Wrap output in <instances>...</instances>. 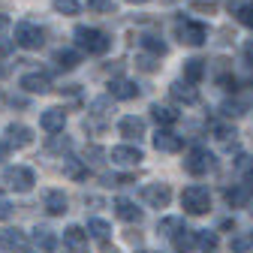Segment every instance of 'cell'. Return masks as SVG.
<instances>
[{"mask_svg":"<svg viewBox=\"0 0 253 253\" xmlns=\"http://www.w3.org/2000/svg\"><path fill=\"white\" fill-rule=\"evenodd\" d=\"M181 208L187 214H193V217H202L211 211V193H208V187L202 184H190L184 193H181Z\"/></svg>","mask_w":253,"mask_h":253,"instance_id":"1","label":"cell"},{"mask_svg":"<svg viewBox=\"0 0 253 253\" xmlns=\"http://www.w3.org/2000/svg\"><path fill=\"white\" fill-rule=\"evenodd\" d=\"M76 42L87 54H106L112 48L109 34H103V30H97V27H76Z\"/></svg>","mask_w":253,"mask_h":253,"instance_id":"2","label":"cell"},{"mask_svg":"<svg viewBox=\"0 0 253 253\" xmlns=\"http://www.w3.org/2000/svg\"><path fill=\"white\" fill-rule=\"evenodd\" d=\"M3 184L9 190H15V193H30L34 184H37V175L27 166H6L3 169Z\"/></svg>","mask_w":253,"mask_h":253,"instance_id":"3","label":"cell"},{"mask_svg":"<svg viewBox=\"0 0 253 253\" xmlns=\"http://www.w3.org/2000/svg\"><path fill=\"white\" fill-rule=\"evenodd\" d=\"M15 45L27 48V51H37L45 45V30L37 27V24H30V21H18L15 24Z\"/></svg>","mask_w":253,"mask_h":253,"instance_id":"4","label":"cell"},{"mask_svg":"<svg viewBox=\"0 0 253 253\" xmlns=\"http://www.w3.org/2000/svg\"><path fill=\"white\" fill-rule=\"evenodd\" d=\"M184 169L190 172V175H208L211 169H214V154L208 151V148H193L187 157H184Z\"/></svg>","mask_w":253,"mask_h":253,"instance_id":"5","label":"cell"},{"mask_svg":"<svg viewBox=\"0 0 253 253\" xmlns=\"http://www.w3.org/2000/svg\"><path fill=\"white\" fill-rule=\"evenodd\" d=\"M175 34H178V40H181L184 45H202V42L208 40V30H205V24H199V21H178V24H175Z\"/></svg>","mask_w":253,"mask_h":253,"instance_id":"6","label":"cell"},{"mask_svg":"<svg viewBox=\"0 0 253 253\" xmlns=\"http://www.w3.org/2000/svg\"><path fill=\"white\" fill-rule=\"evenodd\" d=\"M109 160L118 163V166H139V163L145 160V154H142L136 145H118V148L109 151Z\"/></svg>","mask_w":253,"mask_h":253,"instance_id":"7","label":"cell"},{"mask_svg":"<svg viewBox=\"0 0 253 253\" xmlns=\"http://www.w3.org/2000/svg\"><path fill=\"white\" fill-rule=\"evenodd\" d=\"M106 124H109V100L100 97V100L90 103V112H87L84 126H87V130H106Z\"/></svg>","mask_w":253,"mask_h":253,"instance_id":"8","label":"cell"},{"mask_svg":"<svg viewBox=\"0 0 253 253\" xmlns=\"http://www.w3.org/2000/svg\"><path fill=\"white\" fill-rule=\"evenodd\" d=\"M142 196L151 208H166L169 199H172V190H169V184H145Z\"/></svg>","mask_w":253,"mask_h":253,"instance_id":"9","label":"cell"},{"mask_svg":"<svg viewBox=\"0 0 253 253\" xmlns=\"http://www.w3.org/2000/svg\"><path fill=\"white\" fill-rule=\"evenodd\" d=\"M6 145L9 148H27V145H34V130L24 124H9L6 126Z\"/></svg>","mask_w":253,"mask_h":253,"instance_id":"10","label":"cell"},{"mask_svg":"<svg viewBox=\"0 0 253 253\" xmlns=\"http://www.w3.org/2000/svg\"><path fill=\"white\" fill-rule=\"evenodd\" d=\"M169 93H172V100L175 103H184V106H196L199 103V90L193 87V82H172V87H169Z\"/></svg>","mask_w":253,"mask_h":253,"instance_id":"11","label":"cell"},{"mask_svg":"<svg viewBox=\"0 0 253 253\" xmlns=\"http://www.w3.org/2000/svg\"><path fill=\"white\" fill-rule=\"evenodd\" d=\"M109 97L115 100H136L139 97V84L130 79H112L109 82Z\"/></svg>","mask_w":253,"mask_h":253,"instance_id":"12","label":"cell"},{"mask_svg":"<svg viewBox=\"0 0 253 253\" xmlns=\"http://www.w3.org/2000/svg\"><path fill=\"white\" fill-rule=\"evenodd\" d=\"M154 148L160 151V154H178V151L184 148V139L175 136V133H169V130H157V136H154Z\"/></svg>","mask_w":253,"mask_h":253,"instance_id":"13","label":"cell"},{"mask_svg":"<svg viewBox=\"0 0 253 253\" xmlns=\"http://www.w3.org/2000/svg\"><path fill=\"white\" fill-rule=\"evenodd\" d=\"M40 126L45 133H63V126H67V112L63 109H45L42 118H40Z\"/></svg>","mask_w":253,"mask_h":253,"instance_id":"14","label":"cell"},{"mask_svg":"<svg viewBox=\"0 0 253 253\" xmlns=\"http://www.w3.org/2000/svg\"><path fill=\"white\" fill-rule=\"evenodd\" d=\"M18 84H21L27 93H48V90H51V82H48L45 73H27V76H21Z\"/></svg>","mask_w":253,"mask_h":253,"instance_id":"15","label":"cell"},{"mask_svg":"<svg viewBox=\"0 0 253 253\" xmlns=\"http://www.w3.org/2000/svg\"><path fill=\"white\" fill-rule=\"evenodd\" d=\"M0 247L3 250H24L27 247V235L21 232V229H12V226H6V229H0Z\"/></svg>","mask_w":253,"mask_h":253,"instance_id":"16","label":"cell"},{"mask_svg":"<svg viewBox=\"0 0 253 253\" xmlns=\"http://www.w3.org/2000/svg\"><path fill=\"white\" fill-rule=\"evenodd\" d=\"M118 133H121L124 139H142V136H145V121L136 118V115L121 118V121H118Z\"/></svg>","mask_w":253,"mask_h":253,"instance_id":"17","label":"cell"},{"mask_svg":"<svg viewBox=\"0 0 253 253\" xmlns=\"http://www.w3.org/2000/svg\"><path fill=\"white\" fill-rule=\"evenodd\" d=\"M115 214L121 220H126V223H142V208H136V202L124 199V196L115 199Z\"/></svg>","mask_w":253,"mask_h":253,"instance_id":"18","label":"cell"},{"mask_svg":"<svg viewBox=\"0 0 253 253\" xmlns=\"http://www.w3.org/2000/svg\"><path fill=\"white\" fill-rule=\"evenodd\" d=\"M42 202H45V211L51 217H60V214L70 211V202H67V196H63V190H48Z\"/></svg>","mask_w":253,"mask_h":253,"instance_id":"19","label":"cell"},{"mask_svg":"<svg viewBox=\"0 0 253 253\" xmlns=\"http://www.w3.org/2000/svg\"><path fill=\"white\" fill-rule=\"evenodd\" d=\"M229 12H232L244 27L253 30V0H229Z\"/></svg>","mask_w":253,"mask_h":253,"instance_id":"20","label":"cell"},{"mask_svg":"<svg viewBox=\"0 0 253 253\" xmlns=\"http://www.w3.org/2000/svg\"><path fill=\"white\" fill-rule=\"evenodd\" d=\"M196 238H199V232H193V229L181 226V229L172 235V244H175V250H178V253H190V250L196 247Z\"/></svg>","mask_w":253,"mask_h":253,"instance_id":"21","label":"cell"},{"mask_svg":"<svg viewBox=\"0 0 253 253\" xmlns=\"http://www.w3.org/2000/svg\"><path fill=\"white\" fill-rule=\"evenodd\" d=\"M250 196H253V187L250 184H235L232 190H226V202L232 208H244L250 202Z\"/></svg>","mask_w":253,"mask_h":253,"instance_id":"22","label":"cell"},{"mask_svg":"<svg viewBox=\"0 0 253 253\" xmlns=\"http://www.w3.org/2000/svg\"><path fill=\"white\" fill-rule=\"evenodd\" d=\"M184 79L187 82H202L205 79V60H199V57H190V60H184Z\"/></svg>","mask_w":253,"mask_h":253,"instance_id":"23","label":"cell"},{"mask_svg":"<svg viewBox=\"0 0 253 253\" xmlns=\"http://www.w3.org/2000/svg\"><path fill=\"white\" fill-rule=\"evenodd\" d=\"M109 235H112V226L106 223V220H100V217H90V220H87V238L109 241Z\"/></svg>","mask_w":253,"mask_h":253,"instance_id":"24","label":"cell"},{"mask_svg":"<svg viewBox=\"0 0 253 253\" xmlns=\"http://www.w3.org/2000/svg\"><path fill=\"white\" fill-rule=\"evenodd\" d=\"M54 63H57L60 70H76L79 63H82V54L73 51V48H60V51L54 54Z\"/></svg>","mask_w":253,"mask_h":253,"instance_id":"25","label":"cell"},{"mask_svg":"<svg viewBox=\"0 0 253 253\" xmlns=\"http://www.w3.org/2000/svg\"><path fill=\"white\" fill-rule=\"evenodd\" d=\"M63 175L73 178V181H82V178H87V163H84V160H73V157H67V160H63Z\"/></svg>","mask_w":253,"mask_h":253,"instance_id":"26","label":"cell"},{"mask_svg":"<svg viewBox=\"0 0 253 253\" xmlns=\"http://www.w3.org/2000/svg\"><path fill=\"white\" fill-rule=\"evenodd\" d=\"M139 45L145 48V51H151L154 57H163L169 48H166V42L160 40V37H151V34H145V37H139Z\"/></svg>","mask_w":253,"mask_h":253,"instance_id":"27","label":"cell"},{"mask_svg":"<svg viewBox=\"0 0 253 253\" xmlns=\"http://www.w3.org/2000/svg\"><path fill=\"white\" fill-rule=\"evenodd\" d=\"M151 118H154L157 124L169 126V124H175V121H178V112H175V109H169V106H160V103H154V106H151Z\"/></svg>","mask_w":253,"mask_h":253,"instance_id":"28","label":"cell"},{"mask_svg":"<svg viewBox=\"0 0 253 253\" xmlns=\"http://www.w3.org/2000/svg\"><path fill=\"white\" fill-rule=\"evenodd\" d=\"M34 241H37L45 253H54V250H57V235H54L51 229H37V232H34Z\"/></svg>","mask_w":253,"mask_h":253,"instance_id":"29","label":"cell"},{"mask_svg":"<svg viewBox=\"0 0 253 253\" xmlns=\"http://www.w3.org/2000/svg\"><path fill=\"white\" fill-rule=\"evenodd\" d=\"M63 241L73 244V247H84V244H87V229H82V226H67V229H63Z\"/></svg>","mask_w":253,"mask_h":253,"instance_id":"30","label":"cell"},{"mask_svg":"<svg viewBox=\"0 0 253 253\" xmlns=\"http://www.w3.org/2000/svg\"><path fill=\"white\" fill-rule=\"evenodd\" d=\"M51 154H67L70 148H73V139L70 136H57V133H51V139H48V145H45Z\"/></svg>","mask_w":253,"mask_h":253,"instance_id":"31","label":"cell"},{"mask_svg":"<svg viewBox=\"0 0 253 253\" xmlns=\"http://www.w3.org/2000/svg\"><path fill=\"white\" fill-rule=\"evenodd\" d=\"M51 6H54L60 15H79V9H82L79 0H51Z\"/></svg>","mask_w":253,"mask_h":253,"instance_id":"32","label":"cell"},{"mask_svg":"<svg viewBox=\"0 0 253 253\" xmlns=\"http://www.w3.org/2000/svg\"><path fill=\"white\" fill-rule=\"evenodd\" d=\"M196 244L202 247V253H217V232H199Z\"/></svg>","mask_w":253,"mask_h":253,"instance_id":"33","label":"cell"},{"mask_svg":"<svg viewBox=\"0 0 253 253\" xmlns=\"http://www.w3.org/2000/svg\"><path fill=\"white\" fill-rule=\"evenodd\" d=\"M181 226H184V220H181V217H166V220H160L157 232H163V235H175Z\"/></svg>","mask_w":253,"mask_h":253,"instance_id":"34","label":"cell"},{"mask_svg":"<svg viewBox=\"0 0 253 253\" xmlns=\"http://www.w3.org/2000/svg\"><path fill=\"white\" fill-rule=\"evenodd\" d=\"M193 12H205V15H214L217 12V6H220V0H193Z\"/></svg>","mask_w":253,"mask_h":253,"instance_id":"35","label":"cell"},{"mask_svg":"<svg viewBox=\"0 0 253 253\" xmlns=\"http://www.w3.org/2000/svg\"><path fill=\"white\" fill-rule=\"evenodd\" d=\"M103 157H106V151H103V148L90 145V148L84 151V163H90V166H100V163H103Z\"/></svg>","mask_w":253,"mask_h":253,"instance_id":"36","label":"cell"},{"mask_svg":"<svg viewBox=\"0 0 253 253\" xmlns=\"http://www.w3.org/2000/svg\"><path fill=\"white\" fill-rule=\"evenodd\" d=\"M253 247V232L250 235H238V238H232V253H247Z\"/></svg>","mask_w":253,"mask_h":253,"instance_id":"37","label":"cell"},{"mask_svg":"<svg viewBox=\"0 0 253 253\" xmlns=\"http://www.w3.org/2000/svg\"><path fill=\"white\" fill-rule=\"evenodd\" d=\"M87 9L90 12H115L112 0H87Z\"/></svg>","mask_w":253,"mask_h":253,"instance_id":"38","label":"cell"},{"mask_svg":"<svg viewBox=\"0 0 253 253\" xmlns=\"http://www.w3.org/2000/svg\"><path fill=\"white\" fill-rule=\"evenodd\" d=\"M220 112H223L226 118H241V115H244V103H226Z\"/></svg>","mask_w":253,"mask_h":253,"instance_id":"39","label":"cell"},{"mask_svg":"<svg viewBox=\"0 0 253 253\" xmlns=\"http://www.w3.org/2000/svg\"><path fill=\"white\" fill-rule=\"evenodd\" d=\"M9 217H12V205H9V199L0 196V220H9Z\"/></svg>","mask_w":253,"mask_h":253,"instance_id":"40","label":"cell"},{"mask_svg":"<svg viewBox=\"0 0 253 253\" xmlns=\"http://www.w3.org/2000/svg\"><path fill=\"white\" fill-rule=\"evenodd\" d=\"M244 60L253 67V40H247V42H244Z\"/></svg>","mask_w":253,"mask_h":253,"instance_id":"41","label":"cell"},{"mask_svg":"<svg viewBox=\"0 0 253 253\" xmlns=\"http://www.w3.org/2000/svg\"><path fill=\"white\" fill-rule=\"evenodd\" d=\"M139 67L151 73V70H157V63H154V57H139Z\"/></svg>","mask_w":253,"mask_h":253,"instance_id":"42","label":"cell"},{"mask_svg":"<svg viewBox=\"0 0 253 253\" xmlns=\"http://www.w3.org/2000/svg\"><path fill=\"white\" fill-rule=\"evenodd\" d=\"M6 157H9V145H6V142H0V163H3Z\"/></svg>","mask_w":253,"mask_h":253,"instance_id":"43","label":"cell"},{"mask_svg":"<svg viewBox=\"0 0 253 253\" xmlns=\"http://www.w3.org/2000/svg\"><path fill=\"white\" fill-rule=\"evenodd\" d=\"M9 51V42H0V54H6Z\"/></svg>","mask_w":253,"mask_h":253,"instance_id":"44","label":"cell"},{"mask_svg":"<svg viewBox=\"0 0 253 253\" xmlns=\"http://www.w3.org/2000/svg\"><path fill=\"white\" fill-rule=\"evenodd\" d=\"M126 3H151V0H126Z\"/></svg>","mask_w":253,"mask_h":253,"instance_id":"45","label":"cell"}]
</instances>
